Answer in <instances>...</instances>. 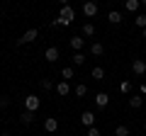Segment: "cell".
Wrapping results in <instances>:
<instances>
[{"mask_svg": "<svg viewBox=\"0 0 146 136\" xmlns=\"http://www.w3.org/2000/svg\"><path fill=\"white\" fill-rule=\"evenodd\" d=\"M73 17H76L73 7L68 5V3H63V5H61V12H58V17L54 20V24H63V27H68V24L73 22Z\"/></svg>", "mask_w": 146, "mask_h": 136, "instance_id": "6da1fadb", "label": "cell"}, {"mask_svg": "<svg viewBox=\"0 0 146 136\" xmlns=\"http://www.w3.org/2000/svg\"><path fill=\"white\" fill-rule=\"evenodd\" d=\"M39 105H42V100L36 97V95H27V97H25V107H27V112H36V110H39Z\"/></svg>", "mask_w": 146, "mask_h": 136, "instance_id": "7a4b0ae2", "label": "cell"}, {"mask_svg": "<svg viewBox=\"0 0 146 136\" xmlns=\"http://www.w3.org/2000/svg\"><path fill=\"white\" fill-rule=\"evenodd\" d=\"M36 37H39V29H27L25 34L17 39V44H29V42H34Z\"/></svg>", "mask_w": 146, "mask_h": 136, "instance_id": "3957f363", "label": "cell"}, {"mask_svg": "<svg viewBox=\"0 0 146 136\" xmlns=\"http://www.w3.org/2000/svg\"><path fill=\"white\" fill-rule=\"evenodd\" d=\"M83 15L85 17H95V15H98V3H93V0L83 3Z\"/></svg>", "mask_w": 146, "mask_h": 136, "instance_id": "277c9868", "label": "cell"}, {"mask_svg": "<svg viewBox=\"0 0 146 136\" xmlns=\"http://www.w3.org/2000/svg\"><path fill=\"white\" fill-rule=\"evenodd\" d=\"M58 56H61V51H58L56 46H49L46 51H44V58H46L49 63H54V61H58Z\"/></svg>", "mask_w": 146, "mask_h": 136, "instance_id": "5b68a950", "label": "cell"}, {"mask_svg": "<svg viewBox=\"0 0 146 136\" xmlns=\"http://www.w3.org/2000/svg\"><path fill=\"white\" fill-rule=\"evenodd\" d=\"M131 71H134L136 75H144L146 73V61H144V58H136V61L131 63Z\"/></svg>", "mask_w": 146, "mask_h": 136, "instance_id": "8992f818", "label": "cell"}, {"mask_svg": "<svg viewBox=\"0 0 146 136\" xmlns=\"http://www.w3.org/2000/svg\"><path fill=\"white\" fill-rule=\"evenodd\" d=\"M95 105H98L100 110L107 107V105H110V95H107V92H98V95H95Z\"/></svg>", "mask_w": 146, "mask_h": 136, "instance_id": "52a82bcc", "label": "cell"}, {"mask_svg": "<svg viewBox=\"0 0 146 136\" xmlns=\"http://www.w3.org/2000/svg\"><path fill=\"white\" fill-rule=\"evenodd\" d=\"M80 121H83V126H95V114L93 112H83V114H80Z\"/></svg>", "mask_w": 146, "mask_h": 136, "instance_id": "ba28073f", "label": "cell"}, {"mask_svg": "<svg viewBox=\"0 0 146 136\" xmlns=\"http://www.w3.org/2000/svg\"><path fill=\"white\" fill-rule=\"evenodd\" d=\"M44 129H46L49 134H54V131L58 129V121L54 119V117H46V119H44Z\"/></svg>", "mask_w": 146, "mask_h": 136, "instance_id": "9c48e42d", "label": "cell"}, {"mask_svg": "<svg viewBox=\"0 0 146 136\" xmlns=\"http://www.w3.org/2000/svg\"><path fill=\"white\" fill-rule=\"evenodd\" d=\"M56 92L61 95V97H66V95H71V85H68L66 80H61V83L56 85Z\"/></svg>", "mask_w": 146, "mask_h": 136, "instance_id": "30bf717a", "label": "cell"}, {"mask_svg": "<svg viewBox=\"0 0 146 136\" xmlns=\"http://www.w3.org/2000/svg\"><path fill=\"white\" fill-rule=\"evenodd\" d=\"M141 105H144V97H141V95H131L129 97V107L131 110H139Z\"/></svg>", "mask_w": 146, "mask_h": 136, "instance_id": "8fae6325", "label": "cell"}, {"mask_svg": "<svg viewBox=\"0 0 146 136\" xmlns=\"http://www.w3.org/2000/svg\"><path fill=\"white\" fill-rule=\"evenodd\" d=\"M83 42H85L83 37H71V49H73L76 53H78L80 49H83Z\"/></svg>", "mask_w": 146, "mask_h": 136, "instance_id": "7c38bea8", "label": "cell"}, {"mask_svg": "<svg viewBox=\"0 0 146 136\" xmlns=\"http://www.w3.org/2000/svg\"><path fill=\"white\" fill-rule=\"evenodd\" d=\"M71 63H73V66H83V63H85V56H83V51L73 53V56H71Z\"/></svg>", "mask_w": 146, "mask_h": 136, "instance_id": "4fadbf2b", "label": "cell"}, {"mask_svg": "<svg viewBox=\"0 0 146 136\" xmlns=\"http://www.w3.org/2000/svg\"><path fill=\"white\" fill-rule=\"evenodd\" d=\"M90 51H93V56H102V53H105V46H102L100 42H95L93 46H90Z\"/></svg>", "mask_w": 146, "mask_h": 136, "instance_id": "5bb4252c", "label": "cell"}, {"mask_svg": "<svg viewBox=\"0 0 146 136\" xmlns=\"http://www.w3.org/2000/svg\"><path fill=\"white\" fill-rule=\"evenodd\" d=\"M119 92L122 95H129L131 92V80H122V83H119Z\"/></svg>", "mask_w": 146, "mask_h": 136, "instance_id": "9a60e30c", "label": "cell"}, {"mask_svg": "<svg viewBox=\"0 0 146 136\" xmlns=\"http://www.w3.org/2000/svg\"><path fill=\"white\" fill-rule=\"evenodd\" d=\"M134 24L139 27V29H146V15H144V12H141V15H136V17H134Z\"/></svg>", "mask_w": 146, "mask_h": 136, "instance_id": "2e32d148", "label": "cell"}, {"mask_svg": "<svg viewBox=\"0 0 146 136\" xmlns=\"http://www.w3.org/2000/svg\"><path fill=\"white\" fill-rule=\"evenodd\" d=\"M139 5H141L139 0H127V3H124V7H127L129 12H136V10H139Z\"/></svg>", "mask_w": 146, "mask_h": 136, "instance_id": "e0dca14e", "label": "cell"}, {"mask_svg": "<svg viewBox=\"0 0 146 136\" xmlns=\"http://www.w3.org/2000/svg\"><path fill=\"white\" fill-rule=\"evenodd\" d=\"M107 20L112 22V24H119V22H122V15H119V12H117V10H112V12H110V15H107Z\"/></svg>", "mask_w": 146, "mask_h": 136, "instance_id": "ac0fdd59", "label": "cell"}, {"mask_svg": "<svg viewBox=\"0 0 146 136\" xmlns=\"http://www.w3.org/2000/svg\"><path fill=\"white\" fill-rule=\"evenodd\" d=\"M93 34H95V27L90 24V22H85L83 24V37H93Z\"/></svg>", "mask_w": 146, "mask_h": 136, "instance_id": "d6986e66", "label": "cell"}, {"mask_svg": "<svg viewBox=\"0 0 146 136\" xmlns=\"http://www.w3.org/2000/svg\"><path fill=\"white\" fill-rule=\"evenodd\" d=\"M20 119H22V124H32V121H34V112H27L25 110V114H22Z\"/></svg>", "mask_w": 146, "mask_h": 136, "instance_id": "ffe728a7", "label": "cell"}, {"mask_svg": "<svg viewBox=\"0 0 146 136\" xmlns=\"http://www.w3.org/2000/svg\"><path fill=\"white\" fill-rule=\"evenodd\" d=\"M93 78H95V80H102V78H105V71H102L100 66H95V68H93Z\"/></svg>", "mask_w": 146, "mask_h": 136, "instance_id": "44dd1931", "label": "cell"}, {"mask_svg": "<svg viewBox=\"0 0 146 136\" xmlns=\"http://www.w3.org/2000/svg\"><path fill=\"white\" fill-rule=\"evenodd\" d=\"M115 136H129V129H127L124 124H119V126L115 129Z\"/></svg>", "mask_w": 146, "mask_h": 136, "instance_id": "7402d4cb", "label": "cell"}, {"mask_svg": "<svg viewBox=\"0 0 146 136\" xmlns=\"http://www.w3.org/2000/svg\"><path fill=\"white\" fill-rule=\"evenodd\" d=\"M73 92L78 95V97H85V95H88V88H85V85H76V90H73Z\"/></svg>", "mask_w": 146, "mask_h": 136, "instance_id": "603a6c76", "label": "cell"}, {"mask_svg": "<svg viewBox=\"0 0 146 136\" xmlns=\"http://www.w3.org/2000/svg\"><path fill=\"white\" fill-rule=\"evenodd\" d=\"M61 78H63V80L73 78V68H71V66H66V68H63V71H61Z\"/></svg>", "mask_w": 146, "mask_h": 136, "instance_id": "cb8c5ba5", "label": "cell"}, {"mask_svg": "<svg viewBox=\"0 0 146 136\" xmlns=\"http://www.w3.org/2000/svg\"><path fill=\"white\" fill-rule=\"evenodd\" d=\"M39 85H42V90H51L54 88V83H51V80H46V78H42V83H39Z\"/></svg>", "mask_w": 146, "mask_h": 136, "instance_id": "d4e9b609", "label": "cell"}, {"mask_svg": "<svg viewBox=\"0 0 146 136\" xmlns=\"http://www.w3.org/2000/svg\"><path fill=\"white\" fill-rule=\"evenodd\" d=\"M88 136H100V129H98V126H90V129H88Z\"/></svg>", "mask_w": 146, "mask_h": 136, "instance_id": "484cf974", "label": "cell"}, {"mask_svg": "<svg viewBox=\"0 0 146 136\" xmlns=\"http://www.w3.org/2000/svg\"><path fill=\"white\" fill-rule=\"evenodd\" d=\"M7 105H10V97H0V110H5Z\"/></svg>", "mask_w": 146, "mask_h": 136, "instance_id": "4316f807", "label": "cell"}, {"mask_svg": "<svg viewBox=\"0 0 146 136\" xmlns=\"http://www.w3.org/2000/svg\"><path fill=\"white\" fill-rule=\"evenodd\" d=\"M139 95H146V85H141V90H139Z\"/></svg>", "mask_w": 146, "mask_h": 136, "instance_id": "83f0119b", "label": "cell"}, {"mask_svg": "<svg viewBox=\"0 0 146 136\" xmlns=\"http://www.w3.org/2000/svg\"><path fill=\"white\" fill-rule=\"evenodd\" d=\"M141 37H144V39H146V29H141Z\"/></svg>", "mask_w": 146, "mask_h": 136, "instance_id": "f1b7e54d", "label": "cell"}, {"mask_svg": "<svg viewBox=\"0 0 146 136\" xmlns=\"http://www.w3.org/2000/svg\"><path fill=\"white\" fill-rule=\"evenodd\" d=\"M0 119H3V117H0Z\"/></svg>", "mask_w": 146, "mask_h": 136, "instance_id": "f546056e", "label": "cell"}, {"mask_svg": "<svg viewBox=\"0 0 146 136\" xmlns=\"http://www.w3.org/2000/svg\"><path fill=\"white\" fill-rule=\"evenodd\" d=\"M144 129H146V126H144Z\"/></svg>", "mask_w": 146, "mask_h": 136, "instance_id": "4dcf8cb0", "label": "cell"}]
</instances>
